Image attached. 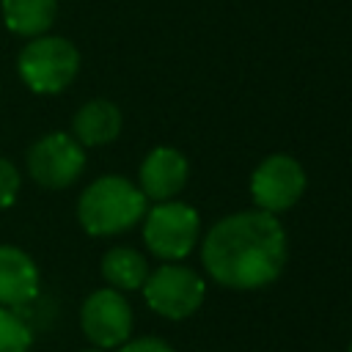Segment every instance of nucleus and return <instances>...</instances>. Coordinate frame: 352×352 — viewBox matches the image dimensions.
<instances>
[{
    "label": "nucleus",
    "mask_w": 352,
    "mask_h": 352,
    "mask_svg": "<svg viewBox=\"0 0 352 352\" xmlns=\"http://www.w3.org/2000/svg\"><path fill=\"white\" fill-rule=\"evenodd\" d=\"M19 184H22V176H19L16 165L11 160L0 157V209H8L16 201Z\"/></svg>",
    "instance_id": "nucleus-15"
},
{
    "label": "nucleus",
    "mask_w": 352,
    "mask_h": 352,
    "mask_svg": "<svg viewBox=\"0 0 352 352\" xmlns=\"http://www.w3.org/2000/svg\"><path fill=\"white\" fill-rule=\"evenodd\" d=\"M102 278L107 280L110 289L118 292H135L146 283L148 278V261L143 253H138L135 248H110L102 256Z\"/></svg>",
    "instance_id": "nucleus-13"
},
{
    "label": "nucleus",
    "mask_w": 352,
    "mask_h": 352,
    "mask_svg": "<svg viewBox=\"0 0 352 352\" xmlns=\"http://www.w3.org/2000/svg\"><path fill=\"white\" fill-rule=\"evenodd\" d=\"M33 346V330L14 308L0 305V352H28Z\"/></svg>",
    "instance_id": "nucleus-14"
},
{
    "label": "nucleus",
    "mask_w": 352,
    "mask_h": 352,
    "mask_svg": "<svg viewBox=\"0 0 352 352\" xmlns=\"http://www.w3.org/2000/svg\"><path fill=\"white\" fill-rule=\"evenodd\" d=\"M132 305L118 289H96L80 305V327L99 349H118L132 338Z\"/></svg>",
    "instance_id": "nucleus-8"
},
{
    "label": "nucleus",
    "mask_w": 352,
    "mask_h": 352,
    "mask_svg": "<svg viewBox=\"0 0 352 352\" xmlns=\"http://www.w3.org/2000/svg\"><path fill=\"white\" fill-rule=\"evenodd\" d=\"M80 72V52L63 36H36L16 55V74L33 94L52 96L66 91Z\"/></svg>",
    "instance_id": "nucleus-3"
},
{
    "label": "nucleus",
    "mask_w": 352,
    "mask_h": 352,
    "mask_svg": "<svg viewBox=\"0 0 352 352\" xmlns=\"http://www.w3.org/2000/svg\"><path fill=\"white\" fill-rule=\"evenodd\" d=\"M38 286L36 261L16 245H0V305L19 311L38 297Z\"/></svg>",
    "instance_id": "nucleus-10"
},
{
    "label": "nucleus",
    "mask_w": 352,
    "mask_h": 352,
    "mask_svg": "<svg viewBox=\"0 0 352 352\" xmlns=\"http://www.w3.org/2000/svg\"><path fill=\"white\" fill-rule=\"evenodd\" d=\"M308 187L305 168L292 154H270L264 157L250 176V198L256 209L270 214L292 209Z\"/></svg>",
    "instance_id": "nucleus-7"
},
{
    "label": "nucleus",
    "mask_w": 352,
    "mask_h": 352,
    "mask_svg": "<svg viewBox=\"0 0 352 352\" xmlns=\"http://www.w3.org/2000/svg\"><path fill=\"white\" fill-rule=\"evenodd\" d=\"M346 352H352V344H349V349H346Z\"/></svg>",
    "instance_id": "nucleus-18"
},
{
    "label": "nucleus",
    "mask_w": 352,
    "mask_h": 352,
    "mask_svg": "<svg viewBox=\"0 0 352 352\" xmlns=\"http://www.w3.org/2000/svg\"><path fill=\"white\" fill-rule=\"evenodd\" d=\"M148 198L126 176H99L77 198V220L91 236H116L143 220Z\"/></svg>",
    "instance_id": "nucleus-2"
},
{
    "label": "nucleus",
    "mask_w": 352,
    "mask_h": 352,
    "mask_svg": "<svg viewBox=\"0 0 352 352\" xmlns=\"http://www.w3.org/2000/svg\"><path fill=\"white\" fill-rule=\"evenodd\" d=\"M0 11L11 33L36 38L52 28L58 16V0H0Z\"/></svg>",
    "instance_id": "nucleus-12"
},
{
    "label": "nucleus",
    "mask_w": 352,
    "mask_h": 352,
    "mask_svg": "<svg viewBox=\"0 0 352 352\" xmlns=\"http://www.w3.org/2000/svg\"><path fill=\"white\" fill-rule=\"evenodd\" d=\"M28 173L47 190H63L85 170V148L72 132H47L28 148Z\"/></svg>",
    "instance_id": "nucleus-6"
},
{
    "label": "nucleus",
    "mask_w": 352,
    "mask_h": 352,
    "mask_svg": "<svg viewBox=\"0 0 352 352\" xmlns=\"http://www.w3.org/2000/svg\"><path fill=\"white\" fill-rule=\"evenodd\" d=\"M289 242L280 220L264 209H245L217 220L201 245V261L226 289H261L286 267Z\"/></svg>",
    "instance_id": "nucleus-1"
},
{
    "label": "nucleus",
    "mask_w": 352,
    "mask_h": 352,
    "mask_svg": "<svg viewBox=\"0 0 352 352\" xmlns=\"http://www.w3.org/2000/svg\"><path fill=\"white\" fill-rule=\"evenodd\" d=\"M190 176L187 157L173 146H157L151 148L138 170V187L148 201H170L176 198Z\"/></svg>",
    "instance_id": "nucleus-9"
},
{
    "label": "nucleus",
    "mask_w": 352,
    "mask_h": 352,
    "mask_svg": "<svg viewBox=\"0 0 352 352\" xmlns=\"http://www.w3.org/2000/svg\"><path fill=\"white\" fill-rule=\"evenodd\" d=\"M118 352H176L170 344H165L162 338L154 336H143V338H132L126 344L118 346Z\"/></svg>",
    "instance_id": "nucleus-16"
},
{
    "label": "nucleus",
    "mask_w": 352,
    "mask_h": 352,
    "mask_svg": "<svg viewBox=\"0 0 352 352\" xmlns=\"http://www.w3.org/2000/svg\"><path fill=\"white\" fill-rule=\"evenodd\" d=\"M201 217L184 201H157L143 214V242L162 261H182L198 245Z\"/></svg>",
    "instance_id": "nucleus-4"
},
{
    "label": "nucleus",
    "mask_w": 352,
    "mask_h": 352,
    "mask_svg": "<svg viewBox=\"0 0 352 352\" xmlns=\"http://www.w3.org/2000/svg\"><path fill=\"white\" fill-rule=\"evenodd\" d=\"M121 110L116 102L110 99H91L85 102L74 118H72V135L74 140L85 148V146H104L110 140L118 138L121 132Z\"/></svg>",
    "instance_id": "nucleus-11"
},
{
    "label": "nucleus",
    "mask_w": 352,
    "mask_h": 352,
    "mask_svg": "<svg viewBox=\"0 0 352 352\" xmlns=\"http://www.w3.org/2000/svg\"><path fill=\"white\" fill-rule=\"evenodd\" d=\"M140 289H143L146 305L154 314H160L165 319H173V322L192 316L201 308L204 297H206L204 278L195 270H190L184 264H176V261L162 264L154 272H148V278Z\"/></svg>",
    "instance_id": "nucleus-5"
},
{
    "label": "nucleus",
    "mask_w": 352,
    "mask_h": 352,
    "mask_svg": "<svg viewBox=\"0 0 352 352\" xmlns=\"http://www.w3.org/2000/svg\"><path fill=\"white\" fill-rule=\"evenodd\" d=\"M82 352H107V349H99V346H94V349H82Z\"/></svg>",
    "instance_id": "nucleus-17"
}]
</instances>
